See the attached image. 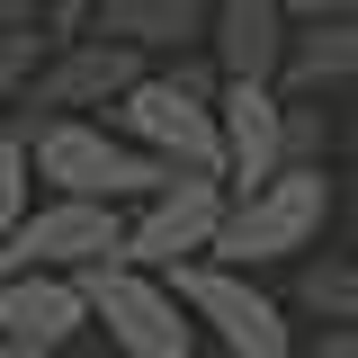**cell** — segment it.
<instances>
[{
  "label": "cell",
  "mask_w": 358,
  "mask_h": 358,
  "mask_svg": "<svg viewBox=\"0 0 358 358\" xmlns=\"http://www.w3.org/2000/svg\"><path fill=\"white\" fill-rule=\"evenodd\" d=\"M27 143V171H36V197H72V206H108V215H134L143 197H162L179 171L143 162L134 143L108 134V117H54V126H18Z\"/></svg>",
  "instance_id": "cell-1"
},
{
  "label": "cell",
  "mask_w": 358,
  "mask_h": 358,
  "mask_svg": "<svg viewBox=\"0 0 358 358\" xmlns=\"http://www.w3.org/2000/svg\"><path fill=\"white\" fill-rule=\"evenodd\" d=\"M108 134L134 143L143 162L179 171V179H215V72L197 54L143 63V81L108 108Z\"/></svg>",
  "instance_id": "cell-2"
},
{
  "label": "cell",
  "mask_w": 358,
  "mask_h": 358,
  "mask_svg": "<svg viewBox=\"0 0 358 358\" xmlns=\"http://www.w3.org/2000/svg\"><path fill=\"white\" fill-rule=\"evenodd\" d=\"M331 171H278L260 179L251 197H233L224 206V233H215V268H233V278H260V268L296 260L305 268L313 251H322V233H331Z\"/></svg>",
  "instance_id": "cell-3"
},
{
  "label": "cell",
  "mask_w": 358,
  "mask_h": 358,
  "mask_svg": "<svg viewBox=\"0 0 358 358\" xmlns=\"http://www.w3.org/2000/svg\"><path fill=\"white\" fill-rule=\"evenodd\" d=\"M162 287L188 313V331L215 341L224 358H296V322H287V305L268 296L260 278H233V268L197 260V268H171Z\"/></svg>",
  "instance_id": "cell-4"
},
{
  "label": "cell",
  "mask_w": 358,
  "mask_h": 358,
  "mask_svg": "<svg viewBox=\"0 0 358 358\" xmlns=\"http://www.w3.org/2000/svg\"><path fill=\"white\" fill-rule=\"evenodd\" d=\"M224 179H171L162 197H143L117 233V268L134 278H171V268L215 260V233H224Z\"/></svg>",
  "instance_id": "cell-5"
},
{
  "label": "cell",
  "mask_w": 358,
  "mask_h": 358,
  "mask_svg": "<svg viewBox=\"0 0 358 358\" xmlns=\"http://www.w3.org/2000/svg\"><path fill=\"white\" fill-rule=\"evenodd\" d=\"M117 233H126V215H108V206L36 197L18 215V233L0 242V278H63V287H81L90 268H117Z\"/></svg>",
  "instance_id": "cell-6"
},
{
  "label": "cell",
  "mask_w": 358,
  "mask_h": 358,
  "mask_svg": "<svg viewBox=\"0 0 358 358\" xmlns=\"http://www.w3.org/2000/svg\"><path fill=\"white\" fill-rule=\"evenodd\" d=\"M81 313H90V331H108L117 358H197V331H188V313L171 305L162 278L90 268L81 278Z\"/></svg>",
  "instance_id": "cell-7"
},
{
  "label": "cell",
  "mask_w": 358,
  "mask_h": 358,
  "mask_svg": "<svg viewBox=\"0 0 358 358\" xmlns=\"http://www.w3.org/2000/svg\"><path fill=\"white\" fill-rule=\"evenodd\" d=\"M143 81V63H134L126 45H99V36H81V45H54L45 54V72H36V90L18 99V117L9 126H54V117H108L126 90Z\"/></svg>",
  "instance_id": "cell-8"
},
{
  "label": "cell",
  "mask_w": 358,
  "mask_h": 358,
  "mask_svg": "<svg viewBox=\"0 0 358 358\" xmlns=\"http://www.w3.org/2000/svg\"><path fill=\"white\" fill-rule=\"evenodd\" d=\"M197 63L215 72V90H278L287 0H206V45H197Z\"/></svg>",
  "instance_id": "cell-9"
},
{
  "label": "cell",
  "mask_w": 358,
  "mask_h": 358,
  "mask_svg": "<svg viewBox=\"0 0 358 358\" xmlns=\"http://www.w3.org/2000/svg\"><path fill=\"white\" fill-rule=\"evenodd\" d=\"M358 81V9L305 0L287 9V63H278V99H322V90Z\"/></svg>",
  "instance_id": "cell-10"
},
{
  "label": "cell",
  "mask_w": 358,
  "mask_h": 358,
  "mask_svg": "<svg viewBox=\"0 0 358 358\" xmlns=\"http://www.w3.org/2000/svg\"><path fill=\"white\" fill-rule=\"evenodd\" d=\"M278 90H215V179L224 197H251L278 179Z\"/></svg>",
  "instance_id": "cell-11"
},
{
  "label": "cell",
  "mask_w": 358,
  "mask_h": 358,
  "mask_svg": "<svg viewBox=\"0 0 358 358\" xmlns=\"http://www.w3.org/2000/svg\"><path fill=\"white\" fill-rule=\"evenodd\" d=\"M90 331L81 287L63 278H0V350L9 358H63Z\"/></svg>",
  "instance_id": "cell-12"
},
{
  "label": "cell",
  "mask_w": 358,
  "mask_h": 358,
  "mask_svg": "<svg viewBox=\"0 0 358 358\" xmlns=\"http://www.w3.org/2000/svg\"><path fill=\"white\" fill-rule=\"evenodd\" d=\"M296 313H313L331 341H358V260L350 251H322L296 268Z\"/></svg>",
  "instance_id": "cell-13"
},
{
  "label": "cell",
  "mask_w": 358,
  "mask_h": 358,
  "mask_svg": "<svg viewBox=\"0 0 358 358\" xmlns=\"http://www.w3.org/2000/svg\"><path fill=\"white\" fill-rule=\"evenodd\" d=\"M278 171H331V108L322 99L278 108Z\"/></svg>",
  "instance_id": "cell-14"
},
{
  "label": "cell",
  "mask_w": 358,
  "mask_h": 358,
  "mask_svg": "<svg viewBox=\"0 0 358 358\" xmlns=\"http://www.w3.org/2000/svg\"><path fill=\"white\" fill-rule=\"evenodd\" d=\"M45 54H54V45H45V27H36V18H18V27H0V126H9V117H18V99L36 90Z\"/></svg>",
  "instance_id": "cell-15"
},
{
  "label": "cell",
  "mask_w": 358,
  "mask_h": 358,
  "mask_svg": "<svg viewBox=\"0 0 358 358\" xmlns=\"http://www.w3.org/2000/svg\"><path fill=\"white\" fill-rule=\"evenodd\" d=\"M36 206V171H27V143H18V126H0V242L18 233V215Z\"/></svg>",
  "instance_id": "cell-16"
},
{
  "label": "cell",
  "mask_w": 358,
  "mask_h": 358,
  "mask_svg": "<svg viewBox=\"0 0 358 358\" xmlns=\"http://www.w3.org/2000/svg\"><path fill=\"white\" fill-rule=\"evenodd\" d=\"M296 358H358V341H331V331H322V341H313V350H296Z\"/></svg>",
  "instance_id": "cell-17"
},
{
  "label": "cell",
  "mask_w": 358,
  "mask_h": 358,
  "mask_svg": "<svg viewBox=\"0 0 358 358\" xmlns=\"http://www.w3.org/2000/svg\"><path fill=\"white\" fill-rule=\"evenodd\" d=\"M18 18H36V0H0V27H18Z\"/></svg>",
  "instance_id": "cell-18"
},
{
  "label": "cell",
  "mask_w": 358,
  "mask_h": 358,
  "mask_svg": "<svg viewBox=\"0 0 358 358\" xmlns=\"http://www.w3.org/2000/svg\"><path fill=\"white\" fill-rule=\"evenodd\" d=\"M0 358H9V350H0Z\"/></svg>",
  "instance_id": "cell-19"
}]
</instances>
